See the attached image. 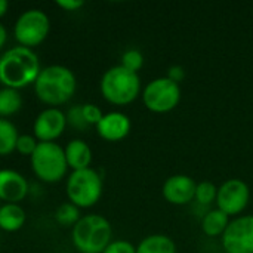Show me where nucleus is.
Here are the masks:
<instances>
[{"label":"nucleus","instance_id":"7ed1b4c3","mask_svg":"<svg viewBox=\"0 0 253 253\" xmlns=\"http://www.w3.org/2000/svg\"><path fill=\"white\" fill-rule=\"evenodd\" d=\"M111 224L96 213L82 216L71 231L73 245L80 253H102L111 243Z\"/></svg>","mask_w":253,"mask_h":253},{"label":"nucleus","instance_id":"bb28decb","mask_svg":"<svg viewBox=\"0 0 253 253\" xmlns=\"http://www.w3.org/2000/svg\"><path fill=\"white\" fill-rule=\"evenodd\" d=\"M102 253H136V248L126 240H114L105 248Z\"/></svg>","mask_w":253,"mask_h":253},{"label":"nucleus","instance_id":"b1692460","mask_svg":"<svg viewBox=\"0 0 253 253\" xmlns=\"http://www.w3.org/2000/svg\"><path fill=\"white\" fill-rule=\"evenodd\" d=\"M65 117H67V125H70V126L79 129V130H84V129H87V126H89V125L86 123L84 117H83L82 105H74V107H71V108L67 111Z\"/></svg>","mask_w":253,"mask_h":253},{"label":"nucleus","instance_id":"2eb2a0df","mask_svg":"<svg viewBox=\"0 0 253 253\" xmlns=\"http://www.w3.org/2000/svg\"><path fill=\"white\" fill-rule=\"evenodd\" d=\"M65 160L73 170L87 169L92 163V150L83 139H71L65 148Z\"/></svg>","mask_w":253,"mask_h":253},{"label":"nucleus","instance_id":"9b49d317","mask_svg":"<svg viewBox=\"0 0 253 253\" xmlns=\"http://www.w3.org/2000/svg\"><path fill=\"white\" fill-rule=\"evenodd\" d=\"M67 127V117L56 107L44 108L34 120V138L39 142H53Z\"/></svg>","mask_w":253,"mask_h":253},{"label":"nucleus","instance_id":"2f4dec72","mask_svg":"<svg viewBox=\"0 0 253 253\" xmlns=\"http://www.w3.org/2000/svg\"><path fill=\"white\" fill-rule=\"evenodd\" d=\"M224 253H225V252H224Z\"/></svg>","mask_w":253,"mask_h":253},{"label":"nucleus","instance_id":"0eeeda50","mask_svg":"<svg viewBox=\"0 0 253 253\" xmlns=\"http://www.w3.org/2000/svg\"><path fill=\"white\" fill-rule=\"evenodd\" d=\"M49 30L50 21L46 12L42 9H27L18 16L15 22L13 36L19 42V46L31 49L47 37Z\"/></svg>","mask_w":253,"mask_h":253},{"label":"nucleus","instance_id":"ddd939ff","mask_svg":"<svg viewBox=\"0 0 253 253\" xmlns=\"http://www.w3.org/2000/svg\"><path fill=\"white\" fill-rule=\"evenodd\" d=\"M30 185L24 175L12 169H0V200L19 203L28 194Z\"/></svg>","mask_w":253,"mask_h":253},{"label":"nucleus","instance_id":"dca6fc26","mask_svg":"<svg viewBox=\"0 0 253 253\" xmlns=\"http://www.w3.org/2000/svg\"><path fill=\"white\" fill-rule=\"evenodd\" d=\"M25 222V212L16 203H4L0 206V230L15 233L22 228Z\"/></svg>","mask_w":253,"mask_h":253},{"label":"nucleus","instance_id":"6e6552de","mask_svg":"<svg viewBox=\"0 0 253 253\" xmlns=\"http://www.w3.org/2000/svg\"><path fill=\"white\" fill-rule=\"evenodd\" d=\"M142 101L153 113H169L181 101V86L168 77L154 79L145 86Z\"/></svg>","mask_w":253,"mask_h":253},{"label":"nucleus","instance_id":"cd10ccee","mask_svg":"<svg viewBox=\"0 0 253 253\" xmlns=\"http://www.w3.org/2000/svg\"><path fill=\"white\" fill-rule=\"evenodd\" d=\"M166 77L179 84L184 80V77H185V71H184V68L181 65H172V67H169Z\"/></svg>","mask_w":253,"mask_h":253},{"label":"nucleus","instance_id":"c756f323","mask_svg":"<svg viewBox=\"0 0 253 253\" xmlns=\"http://www.w3.org/2000/svg\"><path fill=\"white\" fill-rule=\"evenodd\" d=\"M6 40H7V31H6L4 25L0 22V50H1V47L4 46Z\"/></svg>","mask_w":253,"mask_h":253},{"label":"nucleus","instance_id":"aec40b11","mask_svg":"<svg viewBox=\"0 0 253 253\" xmlns=\"http://www.w3.org/2000/svg\"><path fill=\"white\" fill-rule=\"evenodd\" d=\"M22 107V96L19 90L10 87L0 89V117H7L18 113Z\"/></svg>","mask_w":253,"mask_h":253},{"label":"nucleus","instance_id":"20e7f679","mask_svg":"<svg viewBox=\"0 0 253 253\" xmlns=\"http://www.w3.org/2000/svg\"><path fill=\"white\" fill-rule=\"evenodd\" d=\"M102 96L114 105H126L135 101L141 90L138 73H132L122 65L108 68L99 83Z\"/></svg>","mask_w":253,"mask_h":253},{"label":"nucleus","instance_id":"f8f14e48","mask_svg":"<svg viewBox=\"0 0 253 253\" xmlns=\"http://www.w3.org/2000/svg\"><path fill=\"white\" fill-rule=\"evenodd\" d=\"M197 184L188 175H172L163 184V197L172 205H188L196 199Z\"/></svg>","mask_w":253,"mask_h":253},{"label":"nucleus","instance_id":"f3484780","mask_svg":"<svg viewBox=\"0 0 253 253\" xmlns=\"http://www.w3.org/2000/svg\"><path fill=\"white\" fill-rule=\"evenodd\" d=\"M228 224H230V216L216 208V209L209 211L203 216V219H202V230H203V233L206 236L216 237V236H222L225 233Z\"/></svg>","mask_w":253,"mask_h":253},{"label":"nucleus","instance_id":"412c9836","mask_svg":"<svg viewBox=\"0 0 253 253\" xmlns=\"http://www.w3.org/2000/svg\"><path fill=\"white\" fill-rule=\"evenodd\" d=\"M80 218V209L71 202L62 203L55 212V219L62 227H74Z\"/></svg>","mask_w":253,"mask_h":253},{"label":"nucleus","instance_id":"f257e3e1","mask_svg":"<svg viewBox=\"0 0 253 253\" xmlns=\"http://www.w3.org/2000/svg\"><path fill=\"white\" fill-rule=\"evenodd\" d=\"M37 53L25 46L7 49L0 56V83L3 87L19 90L34 83L40 73Z\"/></svg>","mask_w":253,"mask_h":253},{"label":"nucleus","instance_id":"4468645a","mask_svg":"<svg viewBox=\"0 0 253 253\" xmlns=\"http://www.w3.org/2000/svg\"><path fill=\"white\" fill-rule=\"evenodd\" d=\"M130 126V119L126 114L120 111H111L102 116L101 122L96 125V130L102 139L117 142L129 135Z\"/></svg>","mask_w":253,"mask_h":253},{"label":"nucleus","instance_id":"a878e982","mask_svg":"<svg viewBox=\"0 0 253 253\" xmlns=\"http://www.w3.org/2000/svg\"><path fill=\"white\" fill-rule=\"evenodd\" d=\"M82 111H83V117L86 120V123L90 126V125H98L102 119V111L98 105L95 104H83L82 105Z\"/></svg>","mask_w":253,"mask_h":253},{"label":"nucleus","instance_id":"423d86ee","mask_svg":"<svg viewBox=\"0 0 253 253\" xmlns=\"http://www.w3.org/2000/svg\"><path fill=\"white\" fill-rule=\"evenodd\" d=\"M67 196L79 209L92 208L102 196V178L90 168L73 170L67 179Z\"/></svg>","mask_w":253,"mask_h":253},{"label":"nucleus","instance_id":"1a4fd4ad","mask_svg":"<svg viewBox=\"0 0 253 253\" xmlns=\"http://www.w3.org/2000/svg\"><path fill=\"white\" fill-rule=\"evenodd\" d=\"M249 200L251 190L248 184L239 178H231L218 188V209L227 213L228 216H236L242 213L246 209Z\"/></svg>","mask_w":253,"mask_h":253},{"label":"nucleus","instance_id":"6ab92c4d","mask_svg":"<svg viewBox=\"0 0 253 253\" xmlns=\"http://www.w3.org/2000/svg\"><path fill=\"white\" fill-rule=\"evenodd\" d=\"M18 136L16 126L7 119H0V156H7L15 151Z\"/></svg>","mask_w":253,"mask_h":253},{"label":"nucleus","instance_id":"a211bd4d","mask_svg":"<svg viewBox=\"0 0 253 253\" xmlns=\"http://www.w3.org/2000/svg\"><path fill=\"white\" fill-rule=\"evenodd\" d=\"M136 253H176V246L169 236L151 234L141 240L136 246Z\"/></svg>","mask_w":253,"mask_h":253},{"label":"nucleus","instance_id":"f03ea898","mask_svg":"<svg viewBox=\"0 0 253 253\" xmlns=\"http://www.w3.org/2000/svg\"><path fill=\"white\" fill-rule=\"evenodd\" d=\"M76 87L77 80L74 73L68 67L58 64L42 68L34 82L37 98L50 107H56L70 101L76 92Z\"/></svg>","mask_w":253,"mask_h":253},{"label":"nucleus","instance_id":"393cba45","mask_svg":"<svg viewBox=\"0 0 253 253\" xmlns=\"http://www.w3.org/2000/svg\"><path fill=\"white\" fill-rule=\"evenodd\" d=\"M37 145H39V141L34 138V135H19L15 150L22 156H30L31 157V154L36 151Z\"/></svg>","mask_w":253,"mask_h":253},{"label":"nucleus","instance_id":"c85d7f7f","mask_svg":"<svg viewBox=\"0 0 253 253\" xmlns=\"http://www.w3.org/2000/svg\"><path fill=\"white\" fill-rule=\"evenodd\" d=\"M84 4L83 0H56V6L62 7L67 12H74L79 7H82Z\"/></svg>","mask_w":253,"mask_h":253},{"label":"nucleus","instance_id":"5701e85b","mask_svg":"<svg viewBox=\"0 0 253 253\" xmlns=\"http://www.w3.org/2000/svg\"><path fill=\"white\" fill-rule=\"evenodd\" d=\"M120 65L125 67L126 70L132 71V73H138V70H141L144 65V55L138 49H127L122 55V64Z\"/></svg>","mask_w":253,"mask_h":253},{"label":"nucleus","instance_id":"7c9ffc66","mask_svg":"<svg viewBox=\"0 0 253 253\" xmlns=\"http://www.w3.org/2000/svg\"><path fill=\"white\" fill-rule=\"evenodd\" d=\"M7 9H9V3L6 0H0V18L7 12Z\"/></svg>","mask_w":253,"mask_h":253},{"label":"nucleus","instance_id":"9d476101","mask_svg":"<svg viewBox=\"0 0 253 253\" xmlns=\"http://www.w3.org/2000/svg\"><path fill=\"white\" fill-rule=\"evenodd\" d=\"M225 253H253V215H245L230 221L222 234Z\"/></svg>","mask_w":253,"mask_h":253},{"label":"nucleus","instance_id":"39448f33","mask_svg":"<svg viewBox=\"0 0 253 253\" xmlns=\"http://www.w3.org/2000/svg\"><path fill=\"white\" fill-rule=\"evenodd\" d=\"M30 160L34 175L44 182H58L68 170L64 148L56 142H39Z\"/></svg>","mask_w":253,"mask_h":253},{"label":"nucleus","instance_id":"4be33fe9","mask_svg":"<svg viewBox=\"0 0 253 253\" xmlns=\"http://www.w3.org/2000/svg\"><path fill=\"white\" fill-rule=\"evenodd\" d=\"M216 196H218V188L213 182L203 181V182L197 184L196 200L200 205H211V203L216 202Z\"/></svg>","mask_w":253,"mask_h":253}]
</instances>
